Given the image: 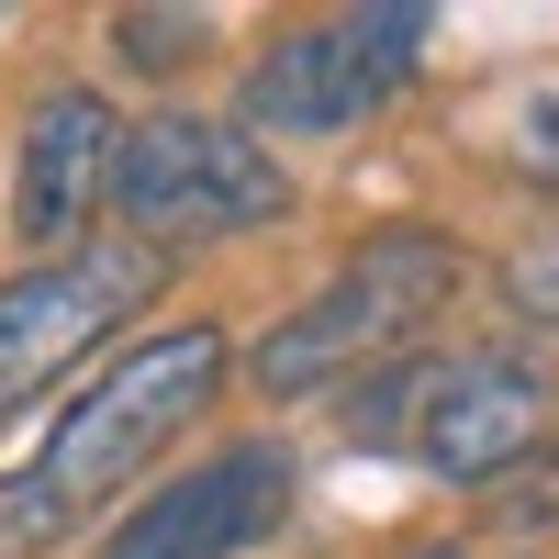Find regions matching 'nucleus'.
I'll return each mask as SVG.
<instances>
[{"mask_svg": "<svg viewBox=\"0 0 559 559\" xmlns=\"http://www.w3.org/2000/svg\"><path fill=\"white\" fill-rule=\"evenodd\" d=\"M112 213L134 247H202V236H258L292 213V179L224 112H146L112 157Z\"/></svg>", "mask_w": 559, "mask_h": 559, "instance_id": "obj_3", "label": "nucleus"}, {"mask_svg": "<svg viewBox=\"0 0 559 559\" xmlns=\"http://www.w3.org/2000/svg\"><path fill=\"white\" fill-rule=\"evenodd\" d=\"M224 369H236V347H224V324H168V336L146 347H123L102 381H90L68 414H57V437H45V459L23 471V492L45 503V526H79L90 503H112L146 459L191 426V414L224 392Z\"/></svg>", "mask_w": 559, "mask_h": 559, "instance_id": "obj_1", "label": "nucleus"}, {"mask_svg": "<svg viewBox=\"0 0 559 559\" xmlns=\"http://www.w3.org/2000/svg\"><path fill=\"white\" fill-rule=\"evenodd\" d=\"M426 0H358V12H324V23H292L247 68L236 90V123L247 134H347L392 102L426 57Z\"/></svg>", "mask_w": 559, "mask_h": 559, "instance_id": "obj_4", "label": "nucleus"}, {"mask_svg": "<svg viewBox=\"0 0 559 559\" xmlns=\"http://www.w3.org/2000/svg\"><path fill=\"white\" fill-rule=\"evenodd\" d=\"M448 292H459V247L426 236V224H392V236H369L302 313H280L269 336L247 347V381L280 392V403H302V392H324V381H347V369L392 358Z\"/></svg>", "mask_w": 559, "mask_h": 559, "instance_id": "obj_2", "label": "nucleus"}, {"mask_svg": "<svg viewBox=\"0 0 559 559\" xmlns=\"http://www.w3.org/2000/svg\"><path fill=\"white\" fill-rule=\"evenodd\" d=\"M526 157H537V168L559 179V112H537V134H526Z\"/></svg>", "mask_w": 559, "mask_h": 559, "instance_id": "obj_12", "label": "nucleus"}, {"mask_svg": "<svg viewBox=\"0 0 559 559\" xmlns=\"http://www.w3.org/2000/svg\"><path fill=\"white\" fill-rule=\"evenodd\" d=\"M526 471H537V481H515L503 503H515V515H537V526H548V515H559V448H548V459H526Z\"/></svg>", "mask_w": 559, "mask_h": 559, "instance_id": "obj_11", "label": "nucleus"}, {"mask_svg": "<svg viewBox=\"0 0 559 559\" xmlns=\"http://www.w3.org/2000/svg\"><path fill=\"white\" fill-rule=\"evenodd\" d=\"M112 157H123V123L102 90H45L23 112V157H12V224L34 258H68L79 224L112 202Z\"/></svg>", "mask_w": 559, "mask_h": 559, "instance_id": "obj_7", "label": "nucleus"}, {"mask_svg": "<svg viewBox=\"0 0 559 559\" xmlns=\"http://www.w3.org/2000/svg\"><path fill=\"white\" fill-rule=\"evenodd\" d=\"M537 426H548V392H537L526 358H448L426 381V414H414V459H426L437 481L481 492V481H503L537 448Z\"/></svg>", "mask_w": 559, "mask_h": 559, "instance_id": "obj_8", "label": "nucleus"}, {"mask_svg": "<svg viewBox=\"0 0 559 559\" xmlns=\"http://www.w3.org/2000/svg\"><path fill=\"white\" fill-rule=\"evenodd\" d=\"M146 280H157V247H68V258H34L0 280V426L57 381V369H79L90 347L112 336V324L146 302Z\"/></svg>", "mask_w": 559, "mask_h": 559, "instance_id": "obj_5", "label": "nucleus"}, {"mask_svg": "<svg viewBox=\"0 0 559 559\" xmlns=\"http://www.w3.org/2000/svg\"><path fill=\"white\" fill-rule=\"evenodd\" d=\"M414 559H459V548H414Z\"/></svg>", "mask_w": 559, "mask_h": 559, "instance_id": "obj_13", "label": "nucleus"}, {"mask_svg": "<svg viewBox=\"0 0 559 559\" xmlns=\"http://www.w3.org/2000/svg\"><path fill=\"white\" fill-rule=\"evenodd\" d=\"M503 302H515L526 324H559V224H548V236H537L515 269H503Z\"/></svg>", "mask_w": 559, "mask_h": 559, "instance_id": "obj_10", "label": "nucleus"}, {"mask_svg": "<svg viewBox=\"0 0 559 559\" xmlns=\"http://www.w3.org/2000/svg\"><path fill=\"white\" fill-rule=\"evenodd\" d=\"M112 45L134 68H179V57H202V12H112Z\"/></svg>", "mask_w": 559, "mask_h": 559, "instance_id": "obj_9", "label": "nucleus"}, {"mask_svg": "<svg viewBox=\"0 0 559 559\" xmlns=\"http://www.w3.org/2000/svg\"><path fill=\"white\" fill-rule=\"evenodd\" d=\"M280 515H292V459H280L269 437H247V448H213L202 471L157 481L102 537V559H247Z\"/></svg>", "mask_w": 559, "mask_h": 559, "instance_id": "obj_6", "label": "nucleus"}]
</instances>
